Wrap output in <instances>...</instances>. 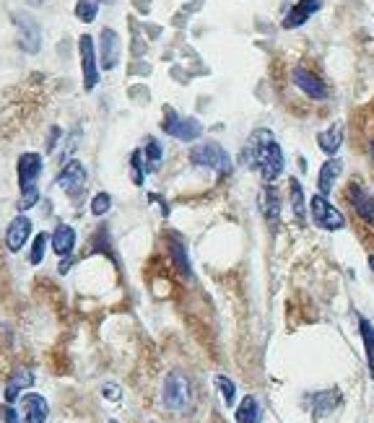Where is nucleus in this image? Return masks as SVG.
Here are the masks:
<instances>
[{"label": "nucleus", "mask_w": 374, "mask_h": 423, "mask_svg": "<svg viewBox=\"0 0 374 423\" xmlns=\"http://www.w3.org/2000/svg\"><path fill=\"white\" fill-rule=\"evenodd\" d=\"M14 24H16V29H19V44H21V50L26 52V55H36V52L42 50V29H39V24H36L34 16L16 11Z\"/></svg>", "instance_id": "nucleus-7"}, {"label": "nucleus", "mask_w": 374, "mask_h": 423, "mask_svg": "<svg viewBox=\"0 0 374 423\" xmlns=\"http://www.w3.org/2000/svg\"><path fill=\"white\" fill-rule=\"evenodd\" d=\"M343 141H345V130L340 122H335V125H330V128H325L323 133L317 136V146H320V151H323L325 156H338Z\"/></svg>", "instance_id": "nucleus-19"}, {"label": "nucleus", "mask_w": 374, "mask_h": 423, "mask_svg": "<svg viewBox=\"0 0 374 423\" xmlns=\"http://www.w3.org/2000/svg\"><path fill=\"white\" fill-rule=\"evenodd\" d=\"M338 400H340L338 389L315 392V394H312V410H315V416H325V413H330V410L338 405Z\"/></svg>", "instance_id": "nucleus-25"}, {"label": "nucleus", "mask_w": 374, "mask_h": 423, "mask_svg": "<svg viewBox=\"0 0 374 423\" xmlns=\"http://www.w3.org/2000/svg\"><path fill=\"white\" fill-rule=\"evenodd\" d=\"M109 208H112V195L109 193H96L91 200V213L96 215V218H101V215H107Z\"/></svg>", "instance_id": "nucleus-31"}, {"label": "nucleus", "mask_w": 374, "mask_h": 423, "mask_svg": "<svg viewBox=\"0 0 374 423\" xmlns=\"http://www.w3.org/2000/svg\"><path fill=\"white\" fill-rule=\"evenodd\" d=\"M288 198H291V208H294L296 218L304 221V218H307V208H310V200H307V195H304L302 182L294 180V177L288 182Z\"/></svg>", "instance_id": "nucleus-23"}, {"label": "nucleus", "mask_w": 374, "mask_h": 423, "mask_svg": "<svg viewBox=\"0 0 374 423\" xmlns=\"http://www.w3.org/2000/svg\"><path fill=\"white\" fill-rule=\"evenodd\" d=\"M161 130L166 136L177 138L182 143H193L203 136V122L198 117H182L177 115L174 107H164V120H161Z\"/></svg>", "instance_id": "nucleus-4"}, {"label": "nucleus", "mask_w": 374, "mask_h": 423, "mask_svg": "<svg viewBox=\"0 0 374 423\" xmlns=\"http://www.w3.org/2000/svg\"><path fill=\"white\" fill-rule=\"evenodd\" d=\"M325 0H296L294 6L288 8V14L283 16V21H280V26L286 31L291 29H299V26H304V24L310 21L312 16L323 8Z\"/></svg>", "instance_id": "nucleus-13"}, {"label": "nucleus", "mask_w": 374, "mask_h": 423, "mask_svg": "<svg viewBox=\"0 0 374 423\" xmlns=\"http://www.w3.org/2000/svg\"><path fill=\"white\" fill-rule=\"evenodd\" d=\"M36 200H39V190L36 187H29V190H21V198H19V210H29L36 205Z\"/></svg>", "instance_id": "nucleus-32"}, {"label": "nucleus", "mask_w": 374, "mask_h": 423, "mask_svg": "<svg viewBox=\"0 0 374 423\" xmlns=\"http://www.w3.org/2000/svg\"><path fill=\"white\" fill-rule=\"evenodd\" d=\"M369 267H372V272H374V255L369 258Z\"/></svg>", "instance_id": "nucleus-38"}, {"label": "nucleus", "mask_w": 374, "mask_h": 423, "mask_svg": "<svg viewBox=\"0 0 374 423\" xmlns=\"http://www.w3.org/2000/svg\"><path fill=\"white\" fill-rule=\"evenodd\" d=\"M44 169V161L39 153L34 151H26L19 156L16 161V174H19V187L21 190H29V187H36V180H39V174Z\"/></svg>", "instance_id": "nucleus-11"}, {"label": "nucleus", "mask_w": 374, "mask_h": 423, "mask_svg": "<svg viewBox=\"0 0 374 423\" xmlns=\"http://www.w3.org/2000/svg\"><path fill=\"white\" fill-rule=\"evenodd\" d=\"M96 3H104V6H112V3H115V0H96Z\"/></svg>", "instance_id": "nucleus-37"}, {"label": "nucleus", "mask_w": 374, "mask_h": 423, "mask_svg": "<svg viewBox=\"0 0 374 423\" xmlns=\"http://www.w3.org/2000/svg\"><path fill=\"white\" fill-rule=\"evenodd\" d=\"M369 156L374 158V138H372V141H369Z\"/></svg>", "instance_id": "nucleus-36"}, {"label": "nucleus", "mask_w": 374, "mask_h": 423, "mask_svg": "<svg viewBox=\"0 0 374 423\" xmlns=\"http://www.w3.org/2000/svg\"><path fill=\"white\" fill-rule=\"evenodd\" d=\"M60 136H63V128H58V125H52L50 133H47V153L55 151V146H58Z\"/></svg>", "instance_id": "nucleus-35"}, {"label": "nucleus", "mask_w": 374, "mask_h": 423, "mask_svg": "<svg viewBox=\"0 0 374 423\" xmlns=\"http://www.w3.org/2000/svg\"><path fill=\"white\" fill-rule=\"evenodd\" d=\"M101 394H104L107 400L117 402L123 392H120V384H115V382H107V384H101Z\"/></svg>", "instance_id": "nucleus-34"}, {"label": "nucleus", "mask_w": 374, "mask_h": 423, "mask_svg": "<svg viewBox=\"0 0 374 423\" xmlns=\"http://www.w3.org/2000/svg\"><path fill=\"white\" fill-rule=\"evenodd\" d=\"M29 237H31V218H29V215L19 213L14 221L8 223L6 247L11 252H21L24 247H26V242H29Z\"/></svg>", "instance_id": "nucleus-15"}, {"label": "nucleus", "mask_w": 374, "mask_h": 423, "mask_svg": "<svg viewBox=\"0 0 374 423\" xmlns=\"http://www.w3.org/2000/svg\"><path fill=\"white\" fill-rule=\"evenodd\" d=\"M130 169H133V182L136 185H143V180H146V164H143V153L141 151H133L130 153Z\"/></svg>", "instance_id": "nucleus-30"}, {"label": "nucleus", "mask_w": 374, "mask_h": 423, "mask_svg": "<svg viewBox=\"0 0 374 423\" xmlns=\"http://www.w3.org/2000/svg\"><path fill=\"white\" fill-rule=\"evenodd\" d=\"M216 387L221 392V400L226 408H234V402H237V384L229 379V377H223V374H216Z\"/></svg>", "instance_id": "nucleus-27"}, {"label": "nucleus", "mask_w": 374, "mask_h": 423, "mask_svg": "<svg viewBox=\"0 0 374 423\" xmlns=\"http://www.w3.org/2000/svg\"><path fill=\"white\" fill-rule=\"evenodd\" d=\"M310 215H312V223L320 226L325 231H340L345 229V215L340 213L330 200H328V195H312L310 200Z\"/></svg>", "instance_id": "nucleus-5"}, {"label": "nucleus", "mask_w": 374, "mask_h": 423, "mask_svg": "<svg viewBox=\"0 0 374 423\" xmlns=\"http://www.w3.org/2000/svg\"><path fill=\"white\" fill-rule=\"evenodd\" d=\"M359 332H361V340H364V351H367L369 377L374 379V325L369 322L367 317H359Z\"/></svg>", "instance_id": "nucleus-24"}, {"label": "nucleus", "mask_w": 374, "mask_h": 423, "mask_svg": "<svg viewBox=\"0 0 374 423\" xmlns=\"http://www.w3.org/2000/svg\"><path fill=\"white\" fill-rule=\"evenodd\" d=\"M291 81H294V86L299 88L304 96H310V99H315V101H325L330 96L328 83H325L317 73H312L310 68H302V65L294 68V71H291Z\"/></svg>", "instance_id": "nucleus-9"}, {"label": "nucleus", "mask_w": 374, "mask_h": 423, "mask_svg": "<svg viewBox=\"0 0 374 423\" xmlns=\"http://www.w3.org/2000/svg\"><path fill=\"white\" fill-rule=\"evenodd\" d=\"M161 405L172 413H187L193 408V384L182 372H169L161 384Z\"/></svg>", "instance_id": "nucleus-2"}, {"label": "nucleus", "mask_w": 374, "mask_h": 423, "mask_svg": "<svg viewBox=\"0 0 374 423\" xmlns=\"http://www.w3.org/2000/svg\"><path fill=\"white\" fill-rule=\"evenodd\" d=\"M76 242H79V237H76V229L71 223H58L50 234V247L58 258H71L73 250H76Z\"/></svg>", "instance_id": "nucleus-16"}, {"label": "nucleus", "mask_w": 374, "mask_h": 423, "mask_svg": "<svg viewBox=\"0 0 374 423\" xmlns=\"http://www.w3.org/2000/svg\"><path fill=\"white\" fill-rule=\"evenodd\" d=\"M234 421L237 423H260L263 421V405L255 394H247L234 410Z\"/></svg>", "instance_id": "nucleus-22"}, {"label": "nucleus", "mask_w": 374, "mask_h": 423, "mask_svg": "<svg viewBox=\"0 0 374 423\" xmlns=\"http://www.w3.org/2000/svg\"><path fill=\"white\" fill-rule=\"evenodd\" d=\"M345 200L353 208V213L359 215V221H364L367 226H374V195L369 193L361 182H351L345 187Z\"/></svg>", "instance_id": "nucleus-8"}, {"label": "nucleus", "mask_w": 374, "mask_h": 423, "mask_svg": "<svg viewBox=\"0 0 374 423\" xmlns=\"http://www.w3.org/2000/svg\"><path fill=\"white\" fill-rule=\"evenodd\" d=\"M190 164L211 169L216 174H229L231 172V156L218 141H203L190 151Z\"/></svg>", "instance_id": "nucleus-3"}, {"label": "nucleus", "mask_w": 374, "mask_h": 423, "mask_svg": "<svg viewBox=\"0 0 374 423\" xmlns=\"http://www.w3.org/2000/svg\"><path fill=\"white\" fill-rule=\"evenodd\" d=\"M79 60H81V78H84V91H94L99 83V58H96V47H94L91 34L79 36Z\"/></svg>", "instance_id": "nucleus-6"}, {"label": "nucleus", "mask_w": 374, "mask_h": 423, "mask_svg": "<svg viewBox=\"0 0 374 423\" xmlns=\"http://www.w3.org/2000/svg\"><path fill=\"white\" fill-rule=\"evenodd\" d=\"M79 136H81V128H73L71 136L65 138V148L60 151V158H68V161H71V156L76 153V148H79Z\"/></svg>", "instance_id": "nucleus-33"}, {"label": "nucleus", "mask_w": 374, "mask_h": 423, "mask_svg": "<svg viewBox=\"0 0 374 423\" xmlns=\"http://www.w3.org/2000/svg\"><path fill=\"white\" fill-rule=\"evenodd\" d=\"M120 55H123V42H120V34L115 29H101L99 34V68L101 71H115L120 65Z\"/></svg>", "instance_id": "nucleus-10"}, {"label": "nucleus", "mask_w": 374, "mask_h": 423, "mask_svg": "<svg viewBox=\"0 0 374 423\" xmlns=\"http://www.w3.org/2000/svg\"><path fill=\"white\" fill-rule=\"evenodd\" d=\"M340 172H343V158H338V156H330L320 166V174H317V190H320V195L333 193V187L338 182Z\"/></svg>", "instance_id": "nucleus-18"}, {"label": "nucleus", "mask_w": 374, "mask_h": 423, "mask_svg": "<svg viewBox=\"0 0 374 423\" xmlns=\"http://www.w3.org/2000/svg\"><path fill=\"white\" fill-rule=\"evenodd\" d=\"M96 14H99V3L96 0H76V19L84 24H94L96 21Z\"/></svg>", "instance_id": "nucleus-29"}, {"label": "nucleus", "mask_w": 374, "mask_h": 423, "mask_svg": "<svg viewBox=\"0 0 374 423\" xmlns=\"http://www.w3.org/2000/svg\"><path fill=\"white\" fill-rule=\"evenodd\" d=\"M250 156H252V166L260 172V177L266 180V185H273L283 174V166H286V158L280 151L278 141L271 130H255L250 138Z\"/></svg>", "instance_id": "nucleus-1"}, {"label": "nucleus", "mask_w": 374, "mask_h": 423, "mask_svg": "<svg viewBox=\"0 0 374 423\" xmlns=\"http://www.w3.org/2000/svg\"><path fill=\"white\" fill-rule=\"evenodd\" d=\"M166 250H169V258H172L174 267L185 275V278H193V265H190V255H187V247L182 244L180 237L169 234L166 237Z\"/></svg>", "instance_id": "nucleus-21"}, {"label": "nucleus", "mask_w": 374, "mask_h": 423, "mask_svg": "<svg viewBox=\"0 0 374 423\" xmlns=\"http://www.w3.org/2000/svg\"><path fill=\"white\" fill-rule=\"evenodd\" d=\"M143 164H146V169H156L158 164H161V158H164V148H161V143H158L156 138H148L146 141V146H143Z\"/></svg>", "instance_id": "nucleus-26"}, {"label": "nucleus", "mask_w": 374, "mask_h": 423, "mask_svg": "<svg viewBox=\"0 0 374 423\" xmlns=\"http://www.w3.org/2000/svg\"><path fill=\"white\" fill-rule=\"evenodd\" d=\"M109 423H117V421H115V418H112V421H109Z\"/></svg>", "instance_id": "nucleus-39"}, {"label": "nucleus", "mask_w": 374, "mask_h": 423, "mask_svg": "<svg viewBox=\"0 0 374 423\" xmlns=\"http://www.w3.org/2000/svg\"><path fill=\"white\" fill-rule=\"evenodd\" d=\"M29 387H34V372H31L29 366L16 369L6 382V402H16L21 397V392H26Z\"/></svg>", "instance_id": "nucleus-17"}, {"label": "nucleus", "mask_w": 374, "mask_h": 423, "mask_svg": "<svg viewBox=\"0 0 374 423\" xmlns=\"http://www.w3.org/2000/svg\"><path fill=\"white\" fill-rule=\"evenodd\" d=\"M58 187L65 190L68 195H76L86 187V169H84V164H81L79 158H71L58 172Z\"/></svg>", "instance_id": "nucleus-14"}, {"label": "nucleus", "mask_w": 374, "mask_h": 423, "mask_svg": "<svg viewBox=\"0 0 374 423\" xmlns=\"http://www.w3.org/2000/svg\"><path fill=\"white\" fill-rule=\"evenodd\" d=\"M19 413H21L24 423H47L50 405L39 392H26L19 397Z\"/></svg>", "instance_id": "nucleus-12"}, {"label": "nucleus", "mask_w": 374, "mask_h": 423, "mask_svg": "<svg viewBox=\"0 0 374 423\" xmlns=\"http://www.w3.org/2000/svg\"><path fill=\"white\" fill-rule=\"evenodd\" d=\"M260 210H263V215H266V221L276 229L280 221V198H278V190H276L273 185L263 187V193H260Z\"/></svg>", "instance_id": "nucleus-20"}, {"label": "nucleus", "mask_w": 374, "mask_h": 423, "mask_svg": "<svg viewBox=\"0 0 374 423\" xmlns=\"http://www.w3.org/2000/svg\"><path fill=\"white\" fill-rule=\"evenodd\" d=\"M47 247H50V234H36L34 242H31V252H29V263L31 265H42L44 255H47Z\"/></svg>", "instance_id": "nucleus-28"}, {"label": "nucleus", "mask_w": 374, "mask_h": 423, "mask_svg": "<svg viewBox=\"0 0 374 423\" xmlns=\"http://www.w3.org/2000/svg\"><path fill=\"white\" fill-rule=\"evenodd\" d=\"M148 423H156V421H148Z\"/></svg>", "instance_id": "nucleus-40"}]
</instances>
